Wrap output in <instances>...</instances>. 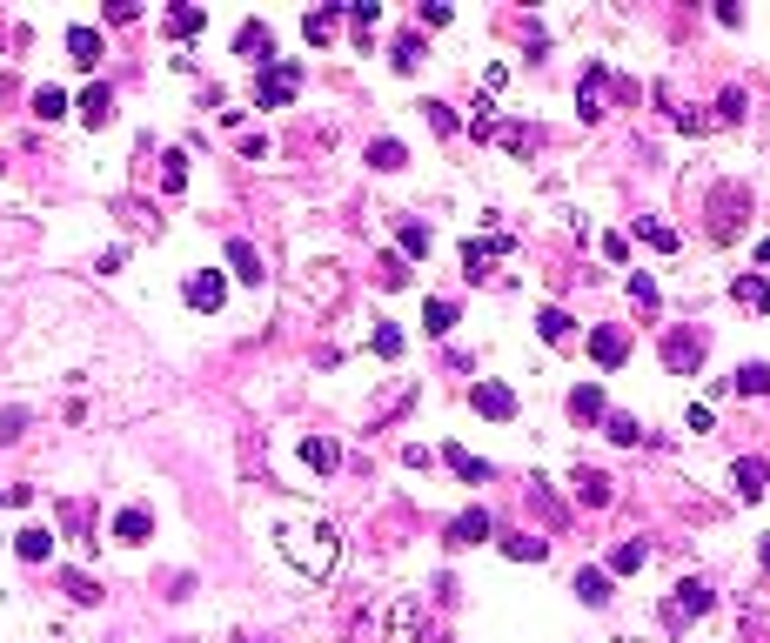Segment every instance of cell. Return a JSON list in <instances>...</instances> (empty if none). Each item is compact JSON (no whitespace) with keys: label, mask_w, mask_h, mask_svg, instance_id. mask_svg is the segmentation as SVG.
<instances>
[{"label":"cell","mask_w":770,"mask_h":643,"mask_svg":"<svg viewBox=\"0 0 770 643\" xmlns=\"http://www.w3.org/2000/svg\"><path fill=\"white\" fill-rule=\"evenodd\" d=\"M282 556L302 570V577H329L335 556H342V536H335L329 516H295V523H282Z\"/></svg>","instance_id":"6da1fadb"},{"label":"cell","mask_w":770,"mask_h":643,"mask_svg":"<svg viewBox=\"0 0 770 643\" xmlns=\"http://www.w3.org/2000/svg\"><path fill=\"white\" fill-rule=\"evenodd\" d=\"M710 603H717V597H710V583H704V577H683L677 590L663 597V623H670V630H690V623L704 617Z\"/></svg>","instance_id":"7a4b0ae2"},{"label":"cell","mask_w":770,"mask_h":643,"mask_svg":"<svg viewBox=\"0 0 770 643\" xmlns=\"http://www.w3.org/2000/svg\"><path fill=\"white\" fill-rule=\"evenodd\" d=\"M295 88H302V67H295V61L262 67V81H255V108H288V101H295Z\"/></svg>","instance_id":"3957f363"},{"label":"cell","mask_w":770,"mask_h":643,"mask_svg":"<svg viewBox=\"0 0 770 643\" xmlns=\"http://www.w3.org/2000/svg\"><path fill=\"white\" fill-rule=\"evenodd\" d=\"M496 255H516V235H509V228H489L483 242H462V275H469V282H483Z\"/></svg>","instance_id":"277c9868"},{"label":"cell","mask_w":770,"mask_h":643,"mask_svg":"<svg viewBox=\"0 0 770 643\" xmlns=\"http://www.w3.org/2000/svg\"><path fill=\"white\" fill-rule=\"evenodd\" d=\"M181 302H188V309H201V315H215L221 302H228V282H221L215 268H195V275L181 282Z\"/></svg>","instance_id":"5b68a950"},{"label":"cell","mask_w":770,"mask_h":643,"mask_svg":"<svg viewBox=\"0 0 770 643\" xmlns=\"http://www.w3.org/2000/svg\"><path fill=\"white\" fill-rule=\"evenodd\" d=\"M302 302H315V309H335V302H342V268H335V262H308Z\"/></svg>","instance_id":"8992f818"},{"label":"cell","mask_w":770,"mask_h":643,"mask_svg":"<svg viewBox=\"0 0 770 643\" xmlns=\"http://www.w3.org/2000/svg\"><path fill=\"white\" fill-rule=\"evenodd\" d=\"M489 530H496V516H489L483 503H469V510L449 523V536H442V543H449V550H469V543H489Z\"/></svg>","instance_id":"52a82bcc"},{"label":"cell","mask_w":770,"mask_h":643,"mask_svg":"<svg viewBox=\"0 0 770 643\" xmlns=\"http://www.w3.org/2000/svg\"><path fill=\"white\" fill-rule=\"evenodd\" d=\"M469 409L489 416V422H509L516 416V389H509V382H476V389H469Z\"/></svg>","instance_id":"ba28073f"},{"label":"cell","mask_w":770,"mask_h":643,"mask_svg":"<svg viewBox=\"0 0 770 643\" xmlns=\"http://www.w3.org/2000/svg\"><path fill=\"white\" fill-rule=\"evenodd\" d=\"M603 94H610V67L590 61L583 67V88H576V114H583V121H603Z\"/></svg>","instance_id":"9c48e42d"},{"label":"cell","mask_w":770,"mask_h":643,"mask_svg":"<svg viewBox=\"0 0 770 643\" xmlns=\"http://www.w3.org/2000/svg\"><path fill=\"white\" fill-rule=\"evenodd\" d=\"M623 355H630V335L616 329V322H603V329H590V362H596V369H616Z\"/></svg>","instance_id":"30bf717a"},{"label":"cell","mask_w":770,"mask_h":643,"mask_svg":"<svg viewBox=\"0 0 770 643\" xmlns=\"http://www.w3.org/2000/svg\"><path fill=\"white\" fill-rule=\"evenodd\" d=\"M235 54H242L248 67H275V34H268L262 21H248L242 34H235Z\"/></svg>","instance_id":"8fae6325"},{"label":"cell","mask_w":770,"mask_h":643,"mask_svg":"<svg viewBox=\"0 0 770 643\" xmlns=\"http://www.w3.org/2000/svg\"><path fill=\"white\" fill-rule=\"evenodd\" d=\"M764 483H770V469L757 463V456H737V463H730V489H737V503L764 496Z\"/></svg>","instance_id":"7c38bea8"},{"label":"cell","mask_w":770,"mask_h":643,"mask_svg":"<svg viewBox=\"0 0 770 643\" xmlns=\"http://www.w3.org/2000/svg\"><path fill=\"white\" fill-rule=\"evenodd\" d=\"M74 108H81V121H88V128H108V121H114V88H108V81H94V88H81V101H74Z\"/></svg>","instance_id":"4fadbf2b"},{"label":"cell","mask_w":770,"mask_h":643,"mask_svg":"<svg viewBox=\"0 0 770 643\" xmlns=\"http://www.w3.org/2000/svg\"><path fill=\"white\" fill-rule=\"evenodd\" d=\"M570 489L590 503V510H610V503H616V489H610V476H603V469H576Z\"/></svg>","instance_id":"5bb4252c"},{"label":"cell","mask_w":770,"mask_h":643,"mask_svg":"<svg viewBox=\"0 0 770 643\" xmlns=\"http://www.w3.org/2000/svg\"><path fill=\"white\" fill-rule=\"evenodd\" d=\"M228 268H235L242 282H255V289H262V282H268V268H262V248H255V242H242V235L228 242Z\"/></svg>","instance_id":"9a60e30c"},{"label":"cell","mask_w":770,"mask_h":643,"mask_svg":"<svg viewBox=\"0 0 770 643\" xmlns=\"http://www.w3.org/2000/svg\"><path fill=\"white\" fill-rule=\"evenodd\" d=\"M302 463L315 469V476H335V469H342V443H329V436H302Z\"/></svg>","instance_id":"2e32d148"},{"label":"cell","mask_w":770,"mask_h":643,"mask_svg":"<svg viewBox=\"0 0 770 643\" xmlns=\"http://www.w3.org/2000/svg\"><path fill=\"white\" fill-rule=\"evenodd\" d=\"M101 54H108V41H101L94 27H67V61L74 67H94Z\"/></svg>","instance_id":"e0dca14e"},{"label":"cell","mask_w":770,"mask_h":643,"mask_svg":"<svg viewBox=\"0 0 770 643\" xmlns=\"http://www.w3.org/2000/svg\"><path fill=\"white\" fill-rule=\"evenodd\" d=\"M663 362H670V369H683V376H690V369L704 362V335H670V342H663Z\"/></svg>","instance_id":"ac0fdd59"},{"label":"cell","mask_w":770,"mask_h":643,"mask_svg":"<svg viewBox=\"0 0 770 643\" xmlns=\"http://www.w3.org/2000/svg\"><path fill=\"white\" fill-rule=\"evenodd\" d=\"M148 536H154V516L141 503H128V510L114 516V543H148Z\"/></svg>","instance_id":"d6986e66"},{"label":"cell","mask_w":770,"mask_h":643,"mask_svg":"<svg viewBox=\"0 0 770 643\" xmlns=\"http://www.w3.org/2000/svg\"><path fill=\"white\" fill-rule=\"evenodd\" d=\"M496 543H503L509 563H543V556H550V543H543V536H523V530H516V536H496Z\"/></svg>","instance_id":"ffe728a7"},{"label":"cell","mask_w":770,"mask_h":643,"mask_svg":"<svg viewBox=\"0 0 770 643\" xmlns=\"http://www.w3.org/2000/svg\"><path fill=\"white\" fill-rule=\"evenodd\" d=\"M570 416H576V422H603V416H610V409H603V389H596V382L570 389Z\"/></svg>","instance_id":"44dd1931"},{"label":"cell","mask_w":770,"mask_h":643,"mask_svg":"<svg viewBox=\"0 0 770 643\" xmlns=\"http://www.w3.org/2000/svg\"><path fill=\"white\" fill-rule=\"evenodd\" d=\"M14 556H21V563H47V556H54V530H21L14 536Z\"/></svg>","instance_id":"7402d4cb"},{"label":"cell","mask_w":770,"mask_h":643,"mask_svg":"<svg viewBox=\"0 0 770 643\" xmlns=\"http://www.w3.org/2000/svg\"><path fill=\"white\" fill-rule=\"evenodd\" d=\"M442 463L456 469L462 483H483V476H489V463H483V456H469V449H462V443H449V449H442Z\"/></svg>","instance_id":"603a6c76"},{"label":"cell","mask_w":770,"mask_h":643,"mask_svg":"<svg viewBox=\"0 0 770 643\" xmlns=\"http://www.w3.org/2000/svg\"><path fill=\"white\" fill-rule=\"evenodd\" d=\"M603 436H610V443H623V449H637V443H643V422L623 416V409H610V416H603Z\"/></svg>","instance_id":"cb8c5ba5"},{"label":"cell","mask_w":770,"mask_h":643,"mask_svg":"<svg viewBox=\"0 0 770 643\" xmlns=\"http://www.w3.org/2000/svg\"><path fill=\"white\" fill-rule=\"evenodd\" d=\"M724 389H737V396H770V369H764V362H744Z\"/></svg>","instance_id":"d4e9b609"},{"label":"cell","mask_w":770,"mask_h":643,"mask_svg":"<svg viewBox=\"0 0 770 643\" xmlns=\"http://www.w3.org/2000/svg\"><path fill=\"white\" fill-rule=\"evenodd\" d=\"M536 335H543V342H556V349H563V342H570V335H576L570 309H543V315H536Z\"/></svg>","instance_id":"484cf974"},{"label":"cell","mask_w":770,"mask_h":643,"mask_svg":"<svg viewBox=\"0 0 770 643\" xmlns=\"http://www.w3.org/2000/svg\"><path fill=\"white\" fill-rule=\"evenodd\" d=\"M61 523H67V530H74V536H81V543L94 550V510L81 503V496H67V503H61Z\"/></svg>","instance_id":"4316f807"},{"label":"cell","mask_w":770,"mask_h":643,"mask_svg":"<svg viewBox=\"0 0 770 643\" xmlns=\"http://www.w3.org/2000/svg\"><path fill=\"white\" fill-rule=\"evenodd\" d=\"M737 302H744L750 315H770V282L764 275H737Z\"/></svg>","instance_id":"83f0119b"},{"label":"cell","mask_w":770,"mask_h":643,"mask_svg":"<svg viewBox=\"0 0 770 643\" xmlns=\"http://www.w3.org/2000/svg\"><path fill=\"white\" fill-rule=\"evenodd\" d=\"M643 556H650V550H643L637 536H623V543L610 550V570H616V577H637V570H643Z\"/></svg>","instance_id":"f1b7e54d"},{"label":"cell","mask_w":770,"mask_h":643,"mask_svg":"<svg viewBox=\"0 0 770 643\" xmlns=\"http://www.w3.org/2000/svg\"><path fill=\"white\" fill-rule=\"evenodd\" d=\"M402 161H409V148H402V141H389V134H382V141H369V168H382V175H396Z\"/></svg>","instance_id":"f546056e"},{"label":"cell","mask_w":770,"mask_h":643,"mask_svg":"<svg viewBox=\"0 0 770 643\" xmlns=\"http://www.w3.org/2000/svg\"><path fill=\"white\" fill-rule=\"evenodd\" d=\"M422 329H429V335H449V329H456V302L429 295V302H422Z\"/></svg>","instance_id":"4dcf8cb0"},{"label":"cell","mask_w":770,"mask_h":643,"mask_svg":"<svg viewBox=\"0 0 770 643\" xmlns=\"http://www.w3.org/2000/svg\"><path fill=\"white\" fill-rule=\"evenodd\" d=\"M335 27H342V7H322V14H308V21H302V34H308L315 47H329Z\"/></svg>","instance_id":"1f68e13d"},{"label":"cell","mask_w":770,"mask_h":643,"mask_svg":"<svg viewBox=\"0 0 770 643\" xmlns=\"http://www.w3.org/2000/svg\"><path fill=\"white\" fill-rule=\"evenodd\" d=\"M181 188H188V155L168 148V155H161V195H181Z\"/></svg>","instance_id":"d6a6232c"},{"label":"cell","mask_w":770,"mask_h":643,"mask_svg":"<svg viewBox=\"0 0 770 643\" xmlns=\"http://www.w3.org/2000/svg\"><path fill=\"white\" fill-rule=\"evenodd\" d=\"M168 34H175V41H188V34H201V27H208V14H201V7H168Z\"/></svg>","instance_id":"836d02e7"},{"label":"cell","mask_w":770,"mask_h":643,"mask_svg":"<svg viewBox=\"0 0 770 643\" xmlns=\"http://www.w3.org/2000/svg\"><path fill=\"white\" fill-rule=\"evenodd\" d=\"M576 597L590 603V610H596V603H610V577H603V570H576Z\"/></svg>","instance_id":"e575fe53"},{"label":"cell","mask_w":770,"mask_h":643,"mask_svg":"<svg viewBox=\"0 0 770 643\" xmlns=\"http://www.w3.org/2000/svg\"><path fill=\"white\" fill-rule=\"evenodd\" d=\"M61 590H67L74 603H101V583H94L88 570H67V577H61Z\"/></svg>","instance_id":"d590c367"},{"label":"cell","mask_w":770,"mask_h":643,"mask_svg":"<svg viewBox=\"0 0 770 643\" xmlns=\"http://www.w3.org/2000/svg\"><path fill=\"white\" fill-rule=\"evenodd\" d=\"M389 61H396V74H416V61H422V34H402V41L389 47Z\"/></svg>","instance_id":"8d00e7d4"},{"label":"cell","mask_w":770,"mask_h":643,"mask_svg":"<svg viewBox=\"0 0 770 643\" xmlns=\"http://www.w3.org/2000/svg\"><path fill=\"white\" fill-rule=\"evenodd\" d=\"M630 302H637L643 315H657V282H650L643 268H630Z\"/></svg>","instance_id":"74e56055"},{"label":"cell","mask_w":770,"mask_h":643,"mask_svg":"<svg viewBox=\"0 0 770 643\" xmlns=\"http://www.w3.org/2000/svg\"><path fill=\"white\" fill-rule=\"evenodd\" d=\"M496 141H503V148H516V155H536V141H543V134H536V128H516V121H509V128H496Z\"/></svg>","instance_id":"f35d334b"},{"label":"cell","mask_w":770,"mask_h":643,"mask_svg":"<svg viewBox=\"0 0 770 643\" xmlns=\"http://www.w3.org/2000/svg\"><path fill=\"white\" fill-rule=\"evenodd\" d=\"M369 342H375V355H382V362H396V355H402V329H396V322H375Z\"/></svg>","instance_id":"ab89813d"},{"label":"cell","mask_w":770,"mask_h":643,"mask_svg":"<svg viewBox=\"0 0 770 643\" xmlns=\"http://www.w3.org/2000/svg\"><path fill=\"white\" fill-rule=\"evenodd\" d=\"M375 282H382V289H402V282H409V262H402V255H382V262H375Z\"/></svg>","instance_id":"60d3db41"},{"label":"cell","mask_w":770,"mask_h":643,"mask_svg":"<svg viewBox=\"0 0 770 643\" xmlns=\"http://www.w3.org/2000/svg\"><path fill=\"white\" fill-rule=\"evenodd\" d=\"M637 235H643V242H650V248H663V255H670V248H677V228H663V222H650V215H643V222H637Z\"/></svg>","instance_id":"b9f144b4"},{"label":"cell","mask_w":770,"mask_h":643,"mask_svg":"<svg viewBox=\"0 0 770 643\" xmlns=\"http://www.w3.org/2000/svg\"><path fill=\"white\" fill-rule=\"evenodd\" d=\"M396 242H402V255H416V262H422V255H429V228H422V222H402Z\"/></svg>","instance_id":"7bdbcfd3"},{"label":"cell","mask_w":770,"mask_h":643,"mask_svg":"<svg viewBox=\"0 0 770 643\" xmlns=\"http://www.w3.org/2000/svg\"><path fill=\"white\" fill-rule=\"evenodd\" d=\"M34 114H41V121H61V114H67V94L61 88H41V94H34Z\"/></svg>","instance_id":"ee69618b"},{"label":"cell","mask_w":770,"mask_h":643,"mask_svg":"<svg viewBox=\"0 0 770 643\" xmlns=\"http://www.w3.org/2000/svg\"><path fill=\"white\" fill-rule=\"evenodd\" d=\"M422 114H429L436 134H456V108H449V101H422Z\"/></svg>","instance_id":"f6af8a7d"},{"label":"cell","mask_w":770,"mask_h":643,"mask_svg":"<svg viewBox=\"0 0 770 643\" xmlns=\"http://www.w3.org/2000/svg\"><path fill=\"white\" fill-rule=\"evenodd\" d=\"M717 121H744V88H724V94H717Z\"/></svg>","instance_id":"bcb514c9"},{"label":"cell","mask_w":770,"mask_h":643,"mask_svg":"<svg viewBox=\"0 0 770 643\" xmlns=\"http://www.w3.org/2000/svg\"><path fill=\"white\" fill-rule=\"evenodd\" d=\"M21 429H27V409H0V443H14Z\"/></svg>","instance_id":"7dc6e473"},{"label":"cell","mask_w":770,"mask_h":643,"mask_svg":"<svg viewBox=\"0 0 770 643\" xmlns=\"http://www.w3.org/2000/svg\"><path fill=\"white\" fill-rule=\"evenodd\" d=\"M757 262H764V268H770V242H764V248H757Z\"/></svg>","instance_id":"c3c4849f"},{"label":"cell","mask_w":770,"mask_h":643,"mask_svg":"<svg viewBox=\"0 0 770 643\" xmlns=\"http://www.w3.org/2000/svg\"><path fill=\"white\" fill-rule=\"evenodd\" d=\"M757 556H764V570H770V536H764V550H757Z\"/></svg>","instance_id":"681fc988"},{"label":"cell","mask_w":770,"mask_h":643,"mask_svg":"<svg viewBox=\"0 0 770 643\" xmlns=\"http://www.w3.org/2000/svg\"><path fill=\"white\" fill-rule=\"evenodd\" d=\"M0 503H7V489H0Z\"/></svg>","instance_id":"f907efd6"},{"label":"cell","mask_w":770,"mask_h":643,"mask_svg":"<svg viewBox=\"0 0 770 643\" xmlns=\"http://www.w3.org/2000/svg\"><path fill=\"white\" fill-rule=\"evenodd\" d=\"M235 643H248V637H235Z\"/></svg>","instance_id":"816d5d0a"}]
</instances>
